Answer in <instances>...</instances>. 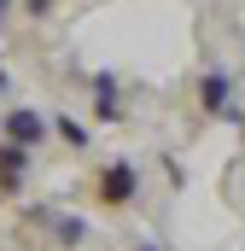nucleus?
Instances as JSON below:
<instances>
[{
    "label": "nucleus",
    "mask_w": 245,
    "mask_h": 251,
    "mask_svg": "<svg viewBox=\"0 0 245 251\" xmlns=\"http://www.w3.org/2000/svg\"><path fill=\"white\" fill-rule=\"evenodd\" d=\"M198 111H204V117H240V111H234L228 70H204V82H198Z\"/></svg>",
    "instance_id": "1"
},
{
    "label": "nucleus",
    "mask_w": 245,
    "mask_h": 251,
    "mask_svg": "<svg viewBox=\"0 0 245 251\" xmlns=\"http://www.w3.org/2000/svg\"><path fill=\"white\" fill-rule=\"evenodd\" d=\"M6 140H18V146H47V117L41 111H29V105H18V111H6Z\"/></svg>",
    "instance_id": "2"
},
{
    "label": "nucleus",
    "mask_w": 245,
    "mask_h": 251,
    "mask_svg": "<svg viewBox=\"0 0 245 251\" xmlns=\"http://www.w3.org/2000/svg\"><path fill=\"white\" fill-rule=\"evenodd\" d=\"M134 199V164L117 158V164H105V176H99V204H128Z\"/></svg>",
    "instance_id": "3"
},
{
    "label": "nucleus",
    "mask_w": 245,
    "mask_h": 251,
    "mask_svg": "<svg viewBox=\"0 0 245 251\" xmlns=\"http://www.w3.org/2000/svg\"><path fill=\"white\" fill-rule=\"evenodd\" d=\"M24 176H29V146H18V140H0V187L18 193L24 187Z\"/></svg>",
    "instance_id": "4"
},
{
    "label": "nucleus",
    "mask_w": 245,
    "mask_h": 251,
    "mask_svg": "<svg viewBox=\"0 0 245 251\" xmlns=\"http://www.w3.org/2000/svg\"><path fill=\"white\" fill-rule=\"evenodd\" d=\"M88 82H94V111H99V123H117V117H122V105H117V76H111V70H94Z\"/></svg>",
    "instance_id": "5"
},
{
    "label": "nucleus",
    "mask_w": 245,
    "mask_h": 251,
    "mask_svg": "<svg viewBox=\"0 0 245 251\" xmlns=\"http://www.w3.org/2000/svg\"><path fill=\"white\" fill-rule=\"evenodd\" d=\"M41 222H53V234H59V246H82L88 240V222L82 216H53V210H35Z\"/></svg>",
    "instance_id": "6"
},
{
    "label": "nucleus",
    "mask_w": 245,
    "mask_h": 251,
    "mask_svg": "<svg viewBox=\"0 0 245 251\" xmlns=\"http://www.w3.org/2000/svg\"><path fill=\"white\" fill-rule=\"evenodd\" d=\"M59 134H64V146H76V152L88 146V128L76 123V117H59Z\"/></svg>",
    "instance_id": "7"
},
{
    "label": "nucleus",
    "mask_w": 245,
    "mask_h": 251,
    "mask_svg": "<svg viewBox=\"0 0 245 251\" xmlns=\"http://www.w3.org/2000/svg\"><path fill=\"white\" fill-rule=\"evenodd\" d=\"M24 6H29V12H47V6H53V0H24Z\"/></svg>",
    "instance_id": "8"
},
{
    "label": "nucleus",
    "mask_w": 245,
    "mask_h": 251,
    "mask_svg": "<svg viewBox=\"0 0 245 251\" xmlns=\"http://www.w3.org/2000/svg\"><path fill=\"white\" fill-rule=\"evenodd\" d=\"M6 12H12V0H0V18H6Z\"/></svg>",
    "instance_id": "9"
},
{
    "label": "nucleus",
    "mask_w": 245,
    "mask_h": 251,
    "mask_svg": "<svg viewBox=\"0 0 245 251\" xmlns=\"http://www.w3.org/2000/svg\"><path fill=\"white\" fill-rule=\"evenodd\" d=\"M0 94H6V70H0Z\"/></svg>",
    "instance_id": "10"
}]
</instances>
